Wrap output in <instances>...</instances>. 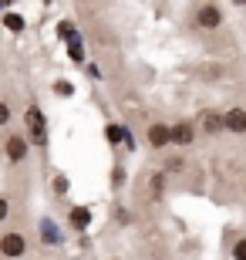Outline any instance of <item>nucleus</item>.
<instances>
[{
  "mask_svg": "<svg viewBox=\"0 0 246 260\" xmlns=\"http://www.w3.org/2000/svg\"><path fill=\"white\" fill-rule=\"evenodd\" d=\"M223 24H226V14L216 0H199L189 14V27L196 34H216V30H223Z\"/></svg>",
  "mask_w": 246,
  "mask_h": 260,
  "instance_id": "obj_1",
  "label": "nucleus"
},
{
  "mask_svg": "<svg viewBox=\"0 0 246 260\" xmlns=\"http://www.w3.org/2000/svg\"><path fill=\"white\" fill-rule=\"evenodd\" d=\"M0 152L7 159L10 169H20V166L30 162V139L27 132H20V128H10L4 139H0Z\"/></svg>",
  "mask_w": 246,
  "mask_h": 260,
  "instance_id": "obj_2",
  "label": "nucleus"
},
{
  "mask_svg": "<svg viewBox=\"0 0 246 260\" xmlns=\"http://www.w3.org/2000/svg\"><path fill=\"white\" fill-rule=\"evenodd\" d=\"M30 253V237L24 226H0V257L7 260H17V257H27Z\"/></svg>",
  "mask_w": 246,
  "mask_h": 260,
  "instance_id": "obj_3",
  "label": "nucleus"
},
{
  "mask_svg": "<svg viewBox=\"0 0 246 260\" xmlns=\"http://www.w3.org/2000/svg\"><path fill=\"white\" fill-rule=\"evenodd\" d=\"M145 145L155 149V152H165V149L172 145V125H169V122H162V118L149 122V128H145Z\"/></svg>",
  "mask_w": 246,
  "mask_h": 260,
  "instance_id": "obj_4",
  "label": "nucleus"
},
{
  "mask_svg": "<svg viewBox=\"0 0 246 260\" xmlns=\"http://www.w3.org/2000/svg\"><path fill=\"white\" fill-rule=\"evenodd\" d=\"M223 125L229 135H246V105H229L223 112Z\"/></svg>",
  "mask_w": 246,
  "mask_h": 260,
  "instance_id": "obj_5",
  "label": "nucleus"
},
{
  "mask_svg": "<svg viewBox=\"0 0 246 260\" xmlns=\"http://www.w3.org/2000/svg\"><path fill=\"white\" fill-rule=\"evenodd\" d=\"M196 135H199V125H196V122H189V118H179V122L172 125V145L186 149V145L196 142Z\"/></svg>",
  "mask_w": 246,
  "mask_h": 260,
  "instance_id": "obj_6",
  "label": "nucleus"
},
{
  "mask_svg": "<svg viewBox=\"0 0 246 260\" xmlns=\"http://www.w3.org/2000/svg\"><path fill=\"white\" fill-rule=\"evenodd\" d=\"M199 132L209 135V139H219V135L226 132V125H223V112H206L202 122H199Z\"/></svg>",
  "mask_w": 246,
  "mask_h": 260,
  "instance_id": "obj_7",
  "label": "nucleus"
},
{
  "mask_svg": "<svg viewBox=\"0 0 246 260\" xmlns=\"http://www.w3.org/2000/svg\"><path fill=\"white\" fill-rule=\"evenodd\" d=\"M186 169H189L186 155H169V159H162V173L165 176H182Z\"/></svg>",
  "mask_w": 246,
  "mask_h": 260,
  "instance_id": "obj_8",
  "label": "nucleus"
},
{
  "mask_svg": "<svg viewBox=\"0 0 246 260\" xmlns=\"http://www.w3.org/2000/svg\"><path fill=\"white\" fill-rule=\"evenodd\" d=\"M10 216H14V200H10L7 193H0V226L10 223Z\"/></svg>",
  "mask_w": 246,
  "mask_h": 260,
  "instance_id": "obj_9",
  "label": "nucleus"
},
{
  "mask_svg": "<svg viewBox=\"0 0 246 260\" xmlns=\"http://www.w3.org/2000/svg\"><path fill=\"white\" fill-rule=\"evenodd\" d=\"M104 135H108V142H112V145H118L128 132H125V125H115V122H108V125H104Z\"/></svg>",
  "mask_w": 246,
  "mask_h": 260,
  "instance_id": "obj_10",
  "label": "nucleus"
},
{
  "mask_svg": "<svg viewBox=\"0 0 246 260\" xmlns=\"http://www.w3.org/2000/svg\"><path fill=\"white\" fill-rule=\"evenodd\" d=\"M10 118H14V105H10L7 98H0V128H7Z\"/></svg>",
  "mask_w": 246,
  "mask_h": 260,
  "instance_id": "obj_11",
  "label": "nucleus"
},
{
  "mask_svg": "<svg viewBox=\"0 0 246 260\" xmlns=\"http://www.w3.org/2000/svg\"><path fill=\"white\" fill-rule=\"evenodd\" d=\"M229 253H233L236 260H246V233H243V237H236V240L229 243Z\"/></svg>",
  "mask_w": 246,
  "mask_h": 260,
  "instance_id": "obj_12",
  "label": "nucleus"
},
{
  "mask_svg": "<svg viewBox=\"0 0 246 260\" xmlns=\"http://www.w3.org/2000/svg\"><path fill=\"white\" fill-rule=\"evenodd\" d=\"M71 216H75V220H71L75 226H85V223H88V210H75Z\"/></svg>",
  "mask_w": 246,
  "mask_h": 260,
  "instance_id": "obj_13",
  "label": "nucleus"
},
{
  "mask_svg": "<svg viewBox=\"0 0 246 260\" xmlns=\"http://www.w3.org/2000/svg\"><path fill=\"white\" fill-rule=\"evenodd\" d=\"M54 193H57V196L67 193V179H64V176H57V179H54Z\"/></svg>",
  "mask_w": 246,
  "mask_h": 260,
  "instance_id": "obj_14",
  "label": "nucleus"
},
{
  "mask_svg": "<svg viewBox=\"0 0 246 260\" xmlns=\"http://www.w3.org/2000/svg\"><path fill=\"white\" fill-rule=\"evenodd\" d=\"M239 189H243V200H246V179H243V186H239Z\"/></svg>",
  "mask_w": 246,
  "mask_h": 260,
  "instance_id": "obj_15",
  "label": "nucleus"
},
{
  "mask_svg": "<svg viewBox=\"0 0 246 260\" xmlns=\"http://www.w3.org/2000/svg\"><path fill=\"white\" fill-rule=\"evenodd\" d=\"M239 4H243V7H246V0H239Z\"/></svg>",
  "mask_w": 246,
  "mask_h": 260,
  "instance_id": "obj_16",
  "label": "nucleus"
},
{
  "mask_svg": "<svg viewBox=\"0 0 246 260\" xmlns=\"http://www.w3.org/2000/svg\"><path fill=\"white\" fill-rule=\"evenodd\" d=\"M44 4H51V0H44Z\"/></svg>",
  "mask_w": 246,
  "mask_h": 260,
  "instance_id": "obj_17",
  "label": "nucleus"
}]
</instances>
